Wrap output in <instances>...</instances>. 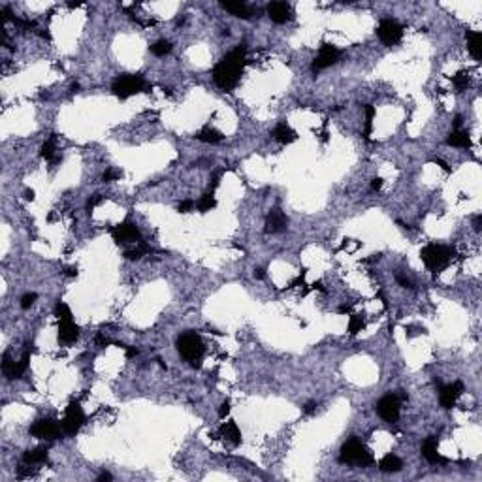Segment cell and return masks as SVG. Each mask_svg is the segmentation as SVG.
<instances>
[{
  "instance_id": "6da1fadb",
  "label": "cell",
  "mask_w": 482,
  "mask_h": 482,
  "mask_svg": "<svg viewBox=\"0 0 482 482\" xmlns=\"http://www.w3.org/2000/svg\"><path fill=\"white\" fill-rule=\"evenodd\" d=\"M247 47L245 43L237 45L234 51H230L226 57L222 58L219 64L213 68V81L219 89L232 92L239 83V77L243 74V66H245Z\"/></svg>"
},
{
  "instance_id": "7a4b0ae2",
  "label": "cell",
  "mask_w": 482,
  "mask_h": 482,
  "mask_svg": "<svg viewBox=\"0 0 482 482\" xmlns=\"http://www.w3.org/2000/svg\"><path fill=\"white\" fill-rule=\"evenodd\" d=\"M339 462L345 464V466L368 467L375 462V458H373V452H371L364 443L360 441V439H356V437H352V439H349V441L341 447Z\"/></svg>"
},
{
  "instance_id": "3957f363",
  "label": "cell",
  "mask_w": 482,
  "mask_h": 482,
  "mask_svg": "<svg viewBox=\"0 0 482 482\" xmlns=\"http://www.w3.org/2000/svg\"><path fill=\"white\" fill-rule=\"evenodd\" d=\"M456 251L452 247L447 245H437V243H430L420 251V258L426 264V268L433 273H439L449 266L452 258H454Z\"/></svg>"
},
{
  "instance_id": "277c9868",
  "label": "cell",
  "mask_w": 482,
  "mask_h": 482,
  "mask_svg": "<svg viewBox=\"0 0 482 482\" xmlns=\"http://www.w3.org/2000/svg\"><path fill=\"white\" fill-rule=\"evenodd\" d=\"M177 351L185 360L192 364V368H202V358H204V341L202 337L194 332L179 335L177 339Z\"/></svg>"
},
{
  "instance_id": "5b68a950",
  "label": "cell",
  "mask_w": 482,
  "mask_h": 482,
  "mask_svg": "<svg viewBox=\"0 0 482 482\" xmlns=\"http://www.w3.org/2000/svg\"><path fill=\"white\" fill-rule=\"evenodd\" d=\"M145 90H149V85L143 79V75L139 74L119 75L113 81V85H111V92L119 100H126L134 96V94H138V92H145Z\"/></svg>"
},
{
  "instance_id": "8992f818",
  "label": "cell",
  "mask_w": 482,
  "mask_h": 482,
  "mask_svg": "<svg viewBox=\"0 0 482 482\" xmlns=\"http://www.w3.org/2000/svg\"><path fill=\"white\" fill-rule=\"evenodd\" d=\"M405 400H407V396L401 392V390H398V392L388 394V396L381 398V400H379V403L375 405L379 417L383 418L384 422H388V424H396V422H398V418H400L401 403H403Z\"/></svg>"
},
{
  "instance_id": "52a82bcc",
  "label": "cell",
  "mask_w": 482,
  "mask_h": 482,
  "mask_svg": "<svg viewBox=\"0 0 482 482\" xmlns=\"http://www.w3.org/2000/svg\"><path fill=\"white\" fill-rule=\"evenodd\" d=\"M85 424V413H83L81 405L77 401H70L68 407L64 411V418H62V432L66 435H75L81 430V426Z\"/></svg>"
},
{
  "instance_id": "ba28073f",
  "label": "cell",
  "mask_w": 482,
  "mask_h": 482,
  "mask_svg": "<svg viewBox=\"0 0 482 482\" xmlns=\"http://www.w3.org/2000/svg\"><path fill=\"white\" fill-rule=\"evenodd\" d=\"M377 36L386 47H392L403 36V26L396 19H383L377 26Z\"/></svg>"
},
{
  "instance_id": "9c48e42d",
  "label": "cell",
  "mask_w": 482,
  "mask_h": 482,
  "mask_svg": "<svg viewBox=\"0 0 482 482\" xmlns=\"http://www.w3.org/2000/svg\"><path fill=\"white\" fill-rule=\"evenodd\" d=\"M60 432H62V426H58L53 418H41V420H36L30 426V435L36 437V439L53 441V439H57L60 435Z\"/></svg>"
},
{
  "instance_id": "30bf717a",
  "label": "cell",
  "mask_w": 482,
  "mask_h": 482,
  "mask_svg": "<svg viewBox=\"0 0 482 482\" xmlns=\"http://www.w3.org/2000/svg\"><path fill=\"white\" fill-rule=\"evenodd\" d=\"M339 57H341V51L337 49L335 45H332V43H322V45H320L319 55H317V58L313 60L311 70H313L315 74H319L320 70H324V68H328V66L335 64V62L339 60Z\"/></svg>"
},
{
  "instance_id": "8fae6325",
  "label": "cell",
  "mask_w": 482,
  "mask_h": 482,
  "mask_svg": "<svg viewBox=\"0 0 482 482\" xmlns=\"http://www.w3.org/2000/svg\"><path fill=\"white\" fill-rule=\"evenodd\" d=\"M111 236H113V241L117 245L128 243V241H136V243L141 241V232H139L138 226L130 221L121 222V224H117L115 228H111Z\"/></svg>"
},
{
  "instance_id": "7c38bea8",
  "label": "cell",
  "mask_w": 482,
  "mask_h": 482,
  "mask_svg": "<svg viewBox=\"0 0 482 482\" xmlns=\"http://www.w3.org/2000/svg\"><path fill=\"white\" fill-rule=\"evenodd\" d=\"M464 394V383L462 381H456L452 384H447V386H439V400H441V405L445 409H452L456 405L458 398Z\"/></svg>"
},
{
  "instance_id": "4fadbf2b",
  "label": "cell",
  "mask_w": 482,
  "mask_h": 482,
  "mask_svg": "<svg viewBox=\"0 0 482 482\" xmlns=\"http://www.w3.org/2000/svg\"><path fill=\"white\" fill-rule=\"evenodd\" d=\"M422 456L428 460V464L432 466H445L447 464V458H443L439 454V437L437 435H432L428 437L422 445Z\"/></svg>"
},
{
  "instance_id": "5bb4252c",
  "label": "cell",
  "mask_w": 482,
  "mask_h": 482,
  "mask_svg": "<svg viewBox=\"0 0 482 482\" xmlns=\"http://www.w3.org/2000/svg\"><path fill=\"white\" fill-rule=\"evenodd\" d=\"M288 228V219L281 209H271L266 217V234H279Z\"/></svg>"
},
{
  "instance_id": "9a60e30c",
  "label": "cell",
  "mask_w": 482,
  "mask_h": 482,
  "mask_svg": "<svg viewBox=\"0 0 482 482\" xmlns=\"http://www.w3.org/2000/svg\"><path fill=\"white\" fill-rule=\"evenodd\" d=\"M268 15H270L273 23L283 25V23L292 19V9H290V6L286 2H271L268 6Z\"/></svg>"
},
{
  "instance_id": "2e32d148",
  "label": "cell",
  "mask_w": 482,
  "mask_h": 482,
  "mask_svg": "<svg viewBox=\"0 0 482 482\" xmlns=\"http://www.w3.org/2000/svg\"><path fill=\"white\" fill-rule=\"evenodd\" d=\"M79 337V326L74 324V320H58V341L70 345L77 341Z\"/></svg>"
},
{
  "instance_id": "e0dca14e",
  "label": "cell",
  "mask_w": 482,
  "mask_h": 482,
  "mask_svg": "<svg viewBox=\"0 0 482 482\" xmlns=\"http://www.w3.org/2000/svg\"><path fill=\"white\" fill-rule=\"evenodd\" d=\"M271 136H273V139L275 141H279V143H283V145H288V143H292V141H296L298 139V134H296L290 126L286 123H279L275 128H273V132H271Z\"/></svg>"
},
{
  "instance_id": "ac0fdd59",
  "label": "cell",
  "mask_w": 482,
  "mask_h": 482,
  "mask_svg": "<svg viewBox=\"0 0 482 482\" xmlns=\"http://www.w3.org/2000/svg\"><path fill=\"white\" fill-rule=\"evenodd\" d=\"M467 40V49L473 55L475 60H481L482 58V34L479 30H467L466 32Z\"/></svg>"
},
{
  "instance_id": "d6986e66",
  "label": "cell",
  "mask_w": 482,
  "mask_h": 482,
  "mask_svg": "<svg viewBox=\"0 0 482 482\" xmlns=\"http://www.w3.org/2000/svg\"><path fill=\"white\" fill-rule=\"evenodd\" d=\"M221 6H222V9L230 11V13H232L234 17H241V19H251V15H253L251 8L247 6L245 2H241V0H234V2H222Z\"/></svg>"
},
{
  "instance_id": "ffe728a7",
  "label": "cell",
  "mask_w": 482,
  "mask_h": 482,
  "mask_svg": "<svg viewBox=\"0 0 482 482\" xmlns=\"http://www.w3.org/2000/svg\"><path fill=\"white\" fill-rule=\"evenodd\" d=\"M219 435L221 437H224L226 441H230L234 447H237L239 443H241V432H239V428H237L236 422H226V424L221 426V432H219Z\"/></svg>"
},
{
  "instance_id": "44dd1931",
  "label": "cell",
  "mask_w": 482,
  "mask_h": 482,
  "mask_svg": "<svg viewBox=\"0 0 482 482\" xmlns=\"http://www.w3.org/2000/svg\"><path fill=\"white\" fill-rule=\"evenodd\" d=\"M23 462L26 466H36V464H45L47 462V449L45 447H38V449L26 450L23 454Z\"/></svg>"
},
{
  "instance_id": "7402d4cb",
  "label": "cell",
  "mask_w": 482,
  "mask_h": 482,
  "mask_svg": "<svg viewBox=\"0 0 482 482\" xmlns=\"http://www.w3.org/2000/svg\"><path fill=\"white\" fill-rule=\"evenodd\" d=\"M447 143L452 145V147L469 149L471 147V136H469V132H466V130H452L450 132L449 139H447Z\"/></svg>"
},
{
  "instance_id": "603a6c76",
  "label": "cell",
  "mask_w": 482,
  "mask_h": 482,
  "mask_svg": "<svg viewBox=\"0 0 482 482\" xmlns=\"http://www.w3.org/2000/svg\"><path fill=\"white\" fill-rule=\"evenodd\" d=\"M40 156L45 158V160H49V162H58L60 160V156H57V138H55V134L47 141H43V145L40 149Z\"/></svg>"
},
{
  "instance_id": "cb8c5ba5",
  "label": "cell",
  "mask_w": 482,
  "mask_h": 482,
  "mask_svg": "<svg viewBox=\"0 0 482 482\" xmlns=\"http://www.w3.org/2000/svg\"><path fill=\"white\" fill-rule=\"evenodd\" d=\"M379 467H381V471H384V473H398V471H401L403 464H401V460L398 456L386 454V456L379 462Z\"/></svg>"
},
{
  "instance_id": "d4e9b609",
  "label": "cell",
  "mask_w": 482,
  "mask_h": 482,
  "mask_svg": "<svg viewBox=\"0 0 482 482\" xmlns=\"http://www.w3.org/2000/svg\"><path fill=\"white\" fill-rule=\"evenodd\" d=\"M196 138L204 143H219V141H222V134L219 130H215L213 126H204L196 134Z\"/></svg>"
},
{
  "instance_id": "484cf974",
  "label": "cell",
  "mask_w": 482,
  "mask_h": 482,
  "mask_svg": "<svg viewBox=\"0 0 482 482\" xmlns=\"http://www.w3.org/2000/svg\"><path fill=\"white\" fill-rule=\"evenodd\" d=\"M30 354H32V349H30V345H26V349H25V352H23L21 360H19V362H15V369H13V375H11V379H21V377H23V373H25L26 368H28Z\"/></svg>"
},
{
  "instance_id": "4316f807",
  "label": "cell",
  "mask_w": 482,
  "mask_h": 482,
  "mask_svg": "<svg viewBox=\"0 0 482 482\" xmlns=\"http://www.w3.org/2000/svg\"><path fill=\"white\" fill-rule=\"evenodd\" d=\"M364 111H366V128H364V132H362V136H364V139L366 141H371V132H373V117H375V107L371 106V104H366L364 106Z\"/></svg>"
},
{
  "instance_id": "83f0119b",
  "label": "cell",
  "mask_w": 482,
  "mask_h": 482,
  "mask_svg": "<svg viewBox=\"0 0 482 482\" xmlns=\"http://www.w3.org/2000/svg\"><path fill=\"white\" fill-rule=\"evenodd\" d=\"M151 253V247L141 239L138 243V247H134V249H130V251H124V258H128V260H139L143 254Z\"/></svg>"
},
{
  "instance_id": "f1b7e54d",
  "label": "cell",
  "mask_w": 482,
  "mask_h": 482,
  "mask_svg": "<svg viewBox=\"0 0 482 482\" xmlns=\"http://www.w3.org/2000/svg\"><path fill=\"white\" fill-rule=\"evenodd\" d=\"M215 205H217V200L213 196V192H207V194H204V196L198 200L196 207L200 213H207L211 211V209H215Z\"/></svg>"
},
{
  "instance_id": "f546056e",
  "label": "cell",
  "mask_w": 482,
  "mask_h": 482,
  "mask_svg": "<svg viewBox=\"0 0 482 482\" xmlns=\"http://www.w3.org/2000/svg\"><path fill=\"white\" fill-rule=\"evenodd\" d=\"M364 328H366V319H364V315H351V320H349V334L358 335Z\"/></svg>"
},
{
  "instance_id": "4dcf8cb0",
  "label": "cell",
  "mask_w": 482,
  "mask_h": 482,
  "mask_svg": "<svg viewBox=\"0 0 482 482\" xmlns=\"http://www.w3.org/2000/svg\"><path fill=\"white\" fill-rule=\"evenodd\" d=\"M170 51H172V43L168 40H158L156 43L151 45V53L156 55V57H166Z\"/></svg>"
},
{
  "instance_id": "1f68e13d",
  "label": "cell",
  "mask_w": 482,
  "mask_h": 482,
  "mask_svg": "<svg viewBox=\"0 0 482 482\" xmlns=\"http://www.w3.org/2000/svg\"><path fill=\"white\" fill-rule=\"evenodd\" d=\"M469 81H471V79H469V74L464 72V70L458 72L456 75H452V83H454V87H456L458 90H466L467 87H469Z\"/></svg>"
},
{
  "instance_id": "d6a6232c",
  "label": "cell",
  "mask_w": 482,
  "mask_h": 482,
  "mask_svg": "<svg viewBox=\"0 0 482 482\" xmlns=\"http://www.w3.org/2000/svg\"><path fill=\"white\" fill-rule=\"evenodd\" d=\"M55 317L58 320H72V311H70V307L64 302H58L55 305Z\"/></svg>"
},
{
  "instance_id": "836d02e7",
  "label": "cell",
  "mask_w": 482,
  "mask_h": 482,
  "mask_svg": "<svg viewBox=\"0 0 482 482\" xmlns=\"http://www.w3.org/2000/svg\"><path fill=\"white\" fill-rule=\"evenodd\" d=\"M13 369H15V362L9 358L8 352H4V354H2V371H4V375L8 377V379H11Z\"/></svg>"
},
{
  "instance_id": "e575fe53",
  "label": "cell",
  "mask_w": 482,
  "mask_h": 482,
  "mask_svg": "<svg viewBox=\"0 0 482 482\" xmlns=\"http://www.w3.org/2000/svg\"><path fill=\"white\" fill-rule=\"evenodd\" d=\"M119 177H123V172L117 170V168H107L106 172L102 173V181L104 183H111V181L119 179Z\"/></svg>"
},
{
  "instance_id": "d590c367",
  "label": "cell",
  "mask_w": 482,
  "mask_h": 482,
  "mask_svg": "<svg viewBox=\"0 0 482 482\" xmlns=\"http://www.w3.org/2000/svg\"><path fill=\"white\" fill-rule=\"evenodd\" d=\"M102 200H104V198H102V194H92V196L87 200V205H85V207H87V211H89V213L92 211L96 205L102 204Z\"/></svg>"
},
{
  "instance_id": "8d00e7d4",
  "label": "cell",
  "mask_w": 482,
  "mask_h": 482,
  "mask_svg": "<svg viewBox=\"0 0 482 482\" xmlns=\"http://www.w3.org/2000/svg\"><path fill=\"white\" fill-rule=\"evenodd\" d=\"M36 298H38V296L34 294V292H30V294H25L23 298H21V307H23V309H28V307H30V305L36 302Z\"/></svg>"
},
{
  "instance_id": "74e56055",
  "label": "cell",
  "mask_w": 482,
  "mask_h": 482,
  "mask_svg": "<svg viewBox=\"0 0 482 482\" xmlns=\"http://www.w3.org/2000/svg\"><path fill=\"white\" fill-rule=\"evenodd\" d=\"M194 209V202L192 200H183L179 205H177V211L179 213H188Z\"/></svg>"
},
{
  "instance_id": "f35d334b",
  "label": "cell",
  "mask_w": 482,
  "mask_h": 482,
  "mask_svg": "<svg viewBox=\"0 0 482 482\" xmlns=\"http://www.w3.org/2000/svg\"><path fill=\"white\" fill-rule=\"evenodd\" d=\"M32 471H30V467L26 466H21L19 469H17V479H26V477H32Z\"/></svg>"
},
{
  "instance_id": "ab89813d",
  "label": "cell",
  "mask_w": 482,
  "mask_h": 482,
  "mask_svg": "<svg viewBox=\"0 0 482 482\" xmlns=\"http://www.w3.org/2000/svg\"><path fill=\"white\" fill-rule=\"evenodd\" d=\"M230 415V401H222V405L219 407V418H226Z\"/></svg>"
},
{
  "instance_id": "60d3db41",
  "label": "cell",
  "mask_w": 482,
  "mask_h": 482,
  "mask_svg": "<svg viewBox=\"0 0 482 482\" xmlns=\"http://www.w3.org/2000/svg\"><path fill=\"white\" fill-rule=\"evenodd\" d=\"M396 279H398V283H400V285L403 286V288H413V283H411V281H409V279L405 277V275L398 273V275H396Z\"/></svg>"
},
{
  "instance_id": "b9f144b4",
  "label": "cell",
  "mask_w": 482,
  "mask_h": 482,
  "mask_svg": "<svg viewBox=\"0 0 482 482\" xmlns=\"http://www.w3.org/2000/svg\"><path fill=\"white\" fill-rule=\"evenodd\" d=\"M64 275L66 277H75V275H77V268H75V266H66Z\"/></svg>"
},
{
  "instance_id": "7bdbcfd3",
  "label": "cell",
  "mask_w": 482,
  "mask_h": 482,
  "mask_svg": "<svg viewBox=\"0 0 482 482\" xmlns=\"http://www.w3.org/2000/svg\"><path fill=\"white\" fill-rule=\"evenodd\" d=\"M303 411H305V415H313V413L317 411V403H313V401H309V403L305 405V409H303Z\"/></svg>"
},
{
  "instance_id": "ee69618b",
  "label": "cell",
  "mask_w": 482,
  "mask_h": 482,
  "mask_svg": "<svg viewBox=\"0 0 482 482\" xmlns=\"http://www.w3.org/2000/svg\"><path fill=\"white\" fill-rule=\"evenodd\" d=\"M473 226H475V230H477V232H481V230H482V215H477V217H475Z\"/></svg>"
},
{
  "instance_id": "f6af8a7d",
  "label": "cell",
  "mask_w": 482,
  "mask_h": 482,
  "mask_svg": "<svg viewBox=\"0 0 482 482\" xmlns=\"http://www.w3.org/2000/svg\"><path fill=\"white\" fill-rule=\"evenodd\" d=\"M219 179H221V172H215L211 177V192H213V188L219 185Z\"/></svg>"
},
{
  "instance_id": "bcb514c9",
  "label": "cell",
  "mask_w": 482,
  "mask_h": 482,
  "mask_svg": "<svg viewBox=\"0 0 482 482\" xmlns=\"http://www.w3.org/2000/svg\"><path fill=\"white\" fill-rule=\"evenodd\" d=\"M381 187H383V179H381V177H375V179L371 181V190H379Z\"/></svg>"
},
{
  "instance_id": "7dc6e473",
  "label": "cell",
  "mask_w": 482,
  "mask_h": 482,
  "mask_svg": "<svg viewBox=\"0 0 482 482\" xmlns=\"http://www.w3.org/2000/svg\"><path fill=\"white\" fill-rule=\"evenodd\" d=\"M138 349L136 347H126V358H134V356H138Z\"/></svg>"
},
{
  "instance_id": "c3c4849f",
  "label": "cell",
  "mask_w": 482,
  "mask_h": 482,
  "mask_svg": "<svg viewBox=\"0 0 482 482\" xmlns=\"http://www.w3.org/2000/svg\"><path fill=\"white\" fill-rule=\"evenodd\" d=\"M433 162L437 164V166H441V168H443V170H445V172H450V168H449V166H447V162H445V160H441V158H435Z\"/></svg>"
},
{
  "instance_id": "681fc988",
  "label": "cell",
  "mask_w": 482,
  "mask_h": 482,
  "mask_svg": "<svg viewBox=\"0 0 482 482\" xmlns=\"http://www.w3.org/2000/svg\"><path fill=\"white\" fill-rule=\"evenodd\" d=\"M462 121H464V119H462V115H456V117H454V123H452L454 130H458V128L462 126Z\"/></svg>"
},
{
  "instance_id": "f907efd6",
  "label": "cell",
  "mask_w": 482,
  "mask_h": 482,
  "mask_svg": "<svg viewBox=\"0 0 482 482\" xmlns=\"http://www.w3.org/2000/svg\"><path fill=\"white\" fill-rule=\"evenodd\" d=\"M254 277L264 279V277H266V273H264V270H262V268H256V270H254Z\"/></svg>"
},
{
  "instance_id": "816d5d0a",
  "label": "cell",
  "mask_w": 482,
  "mask_h": 482,
  "mask_svg": "<svg viewBox=\"0 0 482 482\" xmlns=\"http://www.w3.org/2000/svg\"><path fill=\"white\" fill-rule=\"evenodd\" d=\"M111 479H113V477H111V475H109V473H102V475H100V477H98V482L111 481Z\"/></svg>"
},
{
  "instance_id": "f5cc1de1",
  "label": "cell",
  "mask_w": 482,
  "mask_h": 482,
  "mask_svg": "<svg viewBox=\"0 0 482 482\" xmlns=\"http://www.w3.org/2000/svg\"><path fill=\"white\" fill-rule=\"evenodd\" d=\"M339 313H351V305H341V307H339Z\"/></svg>"
},
{
  "instance_id": "db71d44e",
  "label": "cell",
  "mask_w": 482,
  "mask_h": 482,
  "mask_svg": "<svg viewBox=\"0 0 482 482\" xmlns=\"http://www.w3.org/2000/svg\"><path fill=\"white\" fill-rule=\"evenodd\" d=\"M25 198H26V200H34V190H26Z\"/></svg>"
},
{
  "instance_id": "11a10c76",
  "label": "cell",
  "mask_w": 482,
  "mask_h": 482,
  "mask_svg": "<svg viewBox=\"0 0 482 482\" xmlns=\"http://www.w3.org/2000/svg\"><path fill=\"white\" fill-rule=\"evenodd\" d=\"M77 90H79V85H77V83H75V85H72V92H77Z\"/></svg>"
}]
</instances>
